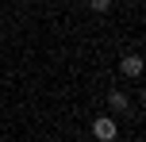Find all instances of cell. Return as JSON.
<instances>
[{
	"instance_id": "cell-1",
	"label": "cell",
	"mask_w": 146,
	"mask_h": 142,
	"mask_svg": "<svg viewBox=\"0 0 146 142\" xmlns=\"http://www.w3.org/2000/svg\"><path fill=\"white\" fill-rule=\"evenodd\" d=\"M92 135L100 138V142H115L119 127H115V119H111V115H100V119H92Z\"/></svg>"
},
{
	"instance_id": "cell-2",
	"label": "cell",
	"mask_w": 146,
	"mask_h": 142,
	"mask_svg": "<svg viewBox=\"0 0 146 142\" xmlns=\"http://www.w3.org/2000/svg\"><path fill=\"white\" fill-rule=\"evenodd\" d=\"M119 73L123 77H142V54H123L119 58Z\"/></svg>"
},
{
	"instance_id": "cell-3",
	"label": "cell",
	"mask_w": 146,
	"mask_h": 142,
	"mask_svg": "<svg viewBox=\"0 0 146 142\" xmlns=\"http://www.w3.org/2000/svg\"><path fill=\"white\" fill-rule=\"evenodd\" d=\"M108 108H111V115H119V112H127V108H131V100H127L123 92H108Z\"/></svg>"
},
{
	"instance_id": "cell-4",
	"label": "cell",
	"mask_w": 146,
	"mask_h": 142,
	"mask_svg": "<svg viewBox=\"0 0 146 142\" xmlns=\"http://www.w3.org/2000/svg\"><path fill=\"white\" fill-rule=\"evenodd\" d=\"M88 8H92V12H108L111 0H88Z\"/></svg>"
}]
</instances>
